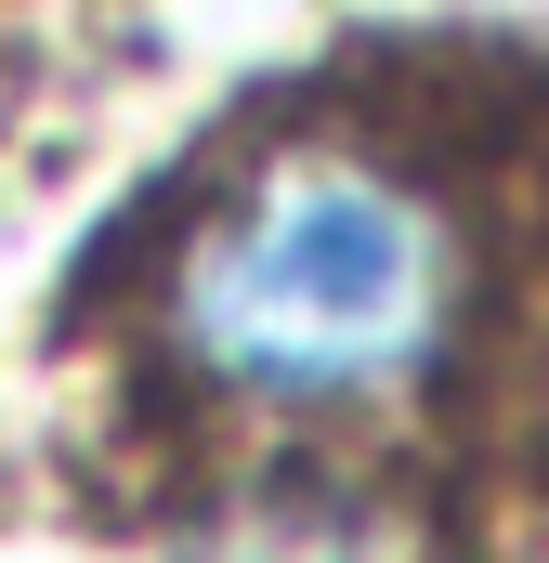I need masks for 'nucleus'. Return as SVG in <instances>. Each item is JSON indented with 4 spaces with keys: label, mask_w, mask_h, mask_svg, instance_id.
Here are the masks:
<instances>
[{
    "label": "nucleus",
    "mask_w": 549,
    "mask_h": 563,
    "mask_svg": "<svg viewBox=\"0 0 549 563\" xmlns=\"http://www.w3.org/2000/svg\"><path fill=\"white\" fill-rule=\"evenodd\" d=\"M458 328V236L380 157H274L249 170L170 276V341L197 380L249 407H380Z\"/></svg>",
    "instance_id": "obj_1"
},
{
    "label": "nucleus",
    "mask_w": 549,
    "mask_h": 563,
    "mask_svg": "<svg viewBox=\"0 0 549 563\" xmlns=\"http://www.w3.org/2000/svg\"><path fill=\"white\" fill-rule=\"evenodd\" d=\"M183 563H393L380 525H354V511H249V525H223V538H197Z\"/></svg>",
    "instance_id": "obj_2"
}]
</instances>
